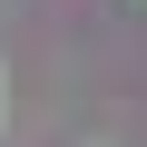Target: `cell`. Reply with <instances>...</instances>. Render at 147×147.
Instances as JSON below:
<instances>
[{"label":"cell","instance_id":"obj_1","mask_svg":"<svg viewBox=\"0 0 147 147\" xmlns=\"http://www.w3.org/2000/svg\"><path fill=\"white\" fill-rule=\"evenodd\" d=\"M0 118H10V79H0Z\"/></svg>","mask_w":147,"mask_h":147}]
</instances>
